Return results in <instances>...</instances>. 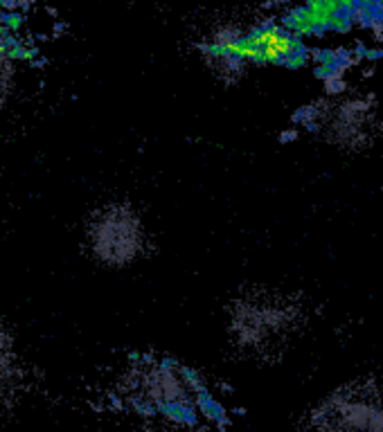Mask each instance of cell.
<instances>
[{
	"mask_svg": "<svg viewBox=\"0 0 383 432\" xmlns=\"http://www.w3.org/2000/svg\"><path fill=\"white\" fill-rule=\"evenodd\" d=\"M10 59H12V57L3 50V37H0V102L5 100L7 88H10V73H12Z\"/></svg>",
	"mask_w": 383,
	"mask_h": 432,
	"instance_id": "cell-3",
	"label": "cell"
},
{
	"mask_svg": "<svg viewBox=\"0 0 383 432\" xmlns=\"http://www.w3.org/2000/svg\"><path fill=\"white\" fill-rule=\"evenodd\" d=\"M320 432H383V396L352 387L338 392L316 410Z\"/></svg>",
	"mask_w": 383,
	"mask_h": 432,
	"instance_id": "cell-2",
	"label": "cell"
},
{
	"mask_svg": "<svg viewBox=\"0 0 383 432\" xmlns=\"http://www.w3.org/2000/svg\"><path fill=\"white\" fill-rule=\"evenodd\" d=\"M88 248L95 259L111 268L133 263L147 248V230L138 212L129 205H109L91 221Z\"/></svg>",
	"mask_w": 383,
	"mask_h": 432,
	"instance_id": "cell-1",
	"label": "cell"
},
{
	"mask_svg": "<svg viewBox=\"0 0 383 432\" xmlns=\"http://www.w3.org/2000/svg\"><path fill=\"white\" fill-rule=\"evenodd\" d=\"M5 354H3V349H0V385H3V381H5Z\"/></svg>",
	"mask_w": 383,
	"mask_h": 432,
	"instance_id": "cell-4",
	"label": "cell"
}]
</instances>
